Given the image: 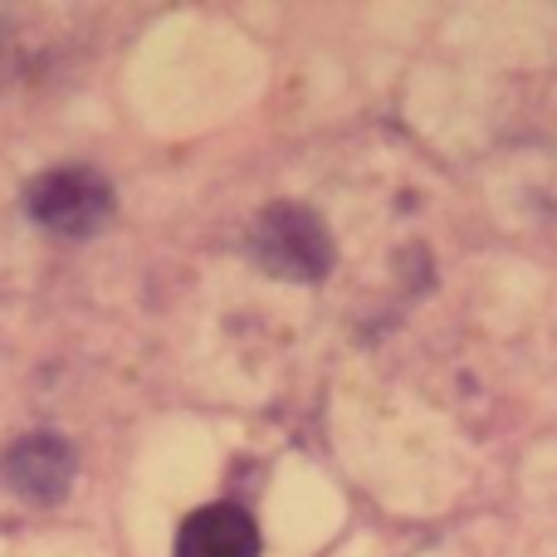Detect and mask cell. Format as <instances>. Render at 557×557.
Masks as SVG:
<instances>
[{
    "label": "cell",
    "mask_w": 557,
    "mask_h": 557,
    "mask_svg": "<svg viewBox=\"0 0 557 557\" xmlns=\"http://www.w3.org/2000/svg\"><path fill=\"white\" fill-rule=\"evenodd\" d=\"M250 260L274 278L294 284H318L333 270V235L318 221V211L294 201H278L270 211L255 215L250 225Z\"/></svg>",
    "instance_id": "cell-1"
},
{
    "label": "cell",
    "mask_w": 557,
    "mask_h": 557,
    "mask_svg": "<svg viewBox=\"0 0 557 557\" xmlns=\"http://www.w3.org/2000/svg\"><path fill=\"white\" fill-rule=\"evenodd\" d=\"M25 215L59 240H88L113 215V186L94 166H54L25 186Z\"/></svg>",
    "instance_id": "cell-2"
},
{
    "label": "cell",
    "mask_w": 557,
    "mask_h": 557,
    "mask_svg": "<svg viewBox=\"0 0 557 557\" xmlns=\"http://www.w3.org/2000/svg\"><path fill=\"white\" fill-rule=\"evenodd\" d=\"M176 557H260V529L240 504H206L176 533Z\"/></svg>",
    "instance_id": "cell-4"
},
{
    "label": "cell",
    "mask_w": 557,
    "mask_h": 557,
    "mask_svg": "<svg viewBox=\"0 0 557 557\" xmlns=\"http://www.w3.org/2000/svg\"><path fill=\"white\" fill-rule=\"evenodd\" d=\"M5 480L20 499L29 504H59L74 484V450L64 435H25L15 450L5 455Z\"/></svg>",
    "instance_id": "cell-3"
}]
</instances>
